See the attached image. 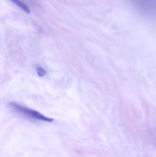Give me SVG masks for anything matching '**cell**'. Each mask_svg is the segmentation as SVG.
<instances>
[{
    "instance_id": "2",
    "label": "cell",
    "mask_w": 156,
    "mask_h": 157,
    "mask_svg": "<svg viewBox=\"0 0 156 157\" xmlns=\"http://www.w3.org/2000/svg\"><path fill=\"white\" fill-rule=\"evenodd\" d=\"M131 2L143 14L156 17V0H131Z\"/></svg>"
},
{
    "instance_id": "1",
    "label": "cell",
    "mask_w": 156,
    "mask_h": 157,
    "mask_svg": "<svg viewBox=\"0 0 156 157\" xmlns=\"http://www.w3.org/2000/svg\"><path fill=\"white\" fill-rule=\"evenodd\" d=\"M8 105L12 109L17 112L32 119L48 122H51L54 121V119L46 117L38 111L24 107L16 102H10Z\"/></svg>"
},
{
    "instance_id": "4",
    "label": "cell",
    "mask_w": 156,
    "mask_h": 157,
    "mask_svg": "<svg viewBox=\"0 0 156 157\" xmlns=\"http://www.w3.org/2000/svg\"><path fill=\"white\" fill-rule=\"evenodd\" d=\"M37 73L38 76L43 77L46 74V71L41 67H38L37 68Z\"/></svg>"
},
{
    "instance_id": "3",
    "label": "cell",
    "mask_w": 156,
    "mask_h": 157,
    "mask_svg": "<svg viewBox=\"0 0 156 157\" xmlns=\"http://www.w3.org/2000/svg\"><path fill=\"white\" fill-rule=\"evenodd\" d=\"M11 1L26 13H29L30 12V10L28 6L20 0H11Z\"/></svg>"
}]
</instances>
